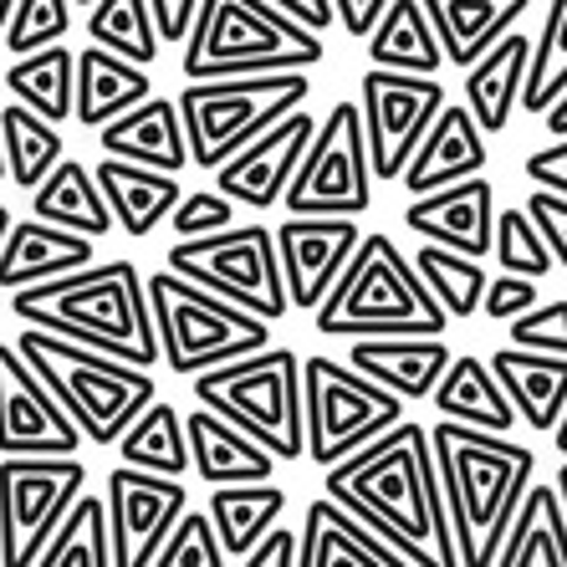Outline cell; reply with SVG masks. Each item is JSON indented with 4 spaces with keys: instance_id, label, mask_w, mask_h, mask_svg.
I'll return each mask as SVG.
<instances>
[{
    "instance_id": "obj_24",
    "label": "cell",
    "mask_w": 567,
    "mask_h": 567,
    "mask_svg": "<svg viewBox=\"0 0 567 567\" xmlns=\"http://www.w3.org/2000/svg\"><path fill=\"white\" fill-rule=\"evenodd\" d=\"M185 440H189V471L205 481V486H230V481H271L277 471V455L251 440L240 424H230L225 414L205 410L185 414Z\"/></svg>"
},
{
    "instance_id": "obj_61",
    "label": "cell",
    "mask_w": 567,
    "mask_h": 567,
    "mask_svg": "<svg viewBox=\"0 0 567 567\" xmlns=\"http://www.w3.org/2000/svg\"><path fill=\"white\" fill-rule=\"evenodd\" d=\"M0 179H6V148H0Z\"/></svg>"
},
{
    "instance_id": "obj_30",
    "label": "cell",
    "mask_w": 567,
    "mask_h": 567,
    "mask_svg": "<svg viewBox=\"0 0 567 567\" xmlns=\"http://www.w3.org/2000/svg\"><path fill=\"white\" fill-rule=\"evenodd\" d=\"M502 567H567V506L557 496V486L537 481L522 491L512 522H506L502 553H496Z\"/></svg>"
},
{
    "instance_id": "obj_38",
    "label": "cell",
    "mask_w": 567,
    "mask_h": 567,
    "mask_svg": "<svg viewBox=\"0 0 567 567\" xmlns=\"http://www.w3.org/2000/svg\"><path fill=\"white\" fill-rule=\"evenodd\" d=\"M113 445H118V461L144 465V471H158V475H185L189 471L185 414L174 410V404H164L158 394L138 410V420H133Z\"/></svg>"
},
{
    "instance_id": "obj_59",
    "label": "cell",
    "mask_w": 567,
    "mask_h": 567,
    "mask_svg": "<svg viewBox=\"0 0 567 567\" xmlns=\"http://www.w3.org/2000/svg\"><path fill=\"white\" fill-rule=\"evenodd\" d=\"M11 6H16V0H0V31H6V16H11Z\"/></svg>"
},
{
    "instance_id": "obj_9",
    "label": "cell",
    "mask_w": 567,
    "mask_h": 567,
    "mask_svg": "<svg viewBox=\"0 0 567 567\" xmlns=\"http://www.w3.org/2000/svg\"><path fill=\"white\" fill-rule=\"evenodd\" d=\"M312 97L302 66L291 72H236V78H189V87L179 103L185 118V138H189V164L205 174H215L225 158L236 154L240 144H251L261 128L302 107Z\"/></svg>"
},
{
    "instance_id": "obj_33",
    "label": "cell",
    "mask_w": 567,
    "mask_h": 567,
    "mask_svg": "<svg viewBox=\"0 0 567 567\" xmlns=\"http://www.w3.org/2000/svg\"><path fill=\"white\" fill-rule=\"evenodd\" d=\"M287 512V491L277 481H230V486H210V527L220 537L225 563H240L266 527H277Z\"/></svg>"
},
{
    "instance_id": "obj_11",
    "label": "cell",
    "mask_w": 567,
    "mask_h": 567,
    "mask_svg": "<svg viewBox=\"0 0 567 567\" xmlns=\"http://www.w3.org/2000/svg\"><path fill=\"white\" fill-rule=\"evenodd\" d=\"M164 261H169V271L220 291V297L240 302L246 312L266 317V322H277V317L291 312L281 261H277V236H271V225H261V220L174 240Z\"/></svg>"
},
{
    "instance_id": "obj_49",
    "label": "cell",
    "mask_w": 567,
    "mask_h": 567,
    "mask_svg": "<svg viewBox=\"0 0 567 567\" xmlns=\"http://www.w3.org/2000/svg\"><path fill=\"white\" fill-rule=\"evenodd\" d=\"M532 302H537V277H516V271H496V281H486V291H481V312L491 322H512Z\"/></svg>"
},
{
    "instance_id": "obj_52",
    "label": "cell",
    "mask_w": 567,
    "mask_h": 567,
    "mask_svg": "<svg viewBox=\"0 0 567 567\" xmlns=\"http://www.w3.org/2000/svg\"><path fill=\"white\" fill-rule=\"evenodd\" d=\"M527 179L542 189H557V195H567V133L563 138H553L547 148H537V154H527Z\"/></svg>"
},
{
    "instance_id": "obj_18",
    "label": "cell",
    "mask_w": 567,
    "mask_h": 567,
    "mask_svg": "<svg viewBox=\"0 0 567 567\" xmlns=\"http://www.w3.org/2000/svg\"><path fill=\"white\" fill-rule=\"evenodd\" d=\"M312 128H317V118L307 107L281 113L271 128H261L251 144H240L236 154L215 169V189H225L236 205H251V210H277L291 185V169H297V158H302L307 138H312Z\"/></svg>"
},
{
    "instance_id": "obj_4",
    "label": "cell",
    "mask_w": 567,
    "mask_h": 567,
    "mask_svg": "<svg viewBox=\"0 0 567 567\" xmlns=\"http://www.w3.org/2000/svg\"><path fill=\"white\" fill-rule=\"evenodd\" d=\"M322 338H394V332H445L450 317L424 287L414 261L394 246V236H363L328 287V297L312 307Z\"/></svg>"
},
{
    "instance_id": "obj_45",
    "label": "cell",
    "mask_w": 567,
    "mask_h": 567,
    "mask_svg": "<svg viewBox=\"0 0 567 567\" xmlns=\"http://www.w3.org/2000/svg\"><path fill=\"white\" fill-rule=\"evenodd\" d=\"M72 0H16L11 16H6V52L21 56V52H37V47H52V41L66 37L72 27Z\"/></svg>"
},
{
    "instance_id": "obj_8",
    "label": "cell",
    "mask_w": 567,
    "mask_h": 567,
    "mask_svg": "<svg viewBox=\"0 0 567 567\" xmlns=\"http://www.w3.org/2000/svg\"><path fill=\"white\" fill-rule=\"evenodd\" d=\"M195 399L205 410L240 424L251 440H261L277 461H302V358L291 348H256L230 363L195 373Z\"/></svg>"
},
{
    "instance_id": "obj_29",
    "label": "cell",
    "mask_w": 567,
    "mask_h": 567,
    "mask_svg": "<svg viewBox=\"0 0 567 567\" xmlns=\"http://www.w3.org/2000/svg\"><path fill=\"white\" fill-rule=\"evenodd\" d=\"M486 363L502 379L516 420L532 424V430H553L567 404V353H537V348L512 343L496 348V358H486Z\"/></svg>"
},
{
    "instance_id": "obj_15",
    "label": "cell",
    "mask_w": 567,
    "mask_h": 567,
    "mask_svg": "<svg viewBox=\"0 0 567 567\" xmlns=\"http://www.w3.org/2000/svg\"><path fill=\"white\" fill-rule=\"evenodd\" d=\"M107 537H113V567H148V553L174 527V516L189 506L179 475H158L144 465L118 461L107 475Z\"/></svg>"
},
{
    "instance_id": "obj_56",
    "label": "cell",
    "mask_w": 567,
    "mask_h": 567,
    "mask_svg": "<svg viewBox=\"0 0 567 567\" xmlns=\"http://www.w3.org/2000/svg\"><path fill=\"white\" fill-rule=\"evenodd\" d=\"M553 445H557V455L567 461V404H563V414H557V424H553Z\"/></svg>"
},
{
    "instance_id": "obj_55",
    "label": "cell",
    "mask_w": 567,
    "mask_h": 567,
    "mask_svg": "<svg viewBox=\"0 0 567 567\" xmlns=\"http://www.w3.org/2000/svg\"><path fill=\"white\" fill-rule=\"evenodd\" d=\"M542 118H547V133H553V138H563V133H567V87H563V97L542 113Z\"/></svg>"
},
{
    "instance_id": "obj_58",
    "label": "cell",
    "mask_w": 567,
    "mask_h": 567,
    "mask_svg": "<svg viewBox=\"0 0 567 567\" xmlns=\"http://www.w3.org/2000/svg\"><path fill=\"white\" fill-rule=\"evenodd\" d=\"M6 230H11V210L0 205V240H6Z\"/></svg>"
},
{
    "instance_id": "obj_44",
    "label": "cell",
    "mask_w": 567,
    "mask_h": 567,
    "mask_svg": "<svg viewBox=\"0 0 567 567\" xmlns=\"http://www.w3.org/2000/svg\"><path fill=\"white\" fill-rule=\"evenodd\" d=\"M148 567H225L220 537L210 527V512H179L174 527L158 537V547L148 553Z\"/></svg>"
},
{
    "instance_id": "obj_7",
    "label": "cell",
    "mask_w": 567,
    "mask_h": 567,
    "mask_svg": "<svg viewBox=\"0 0 567 567\" xmlns=\"http://www.w3.org/2000/svg\"><path fill=\"white\" fill-rule=\"evenodd\" d=\"M144 291L158 332V363H169V373H179V379H195L215 363H230V358L271 343L266 317L246 312L240 302L179 277L169 266L144 277Z\"/></svg>"
},
{
    "instance_id": "obj_57",
    "label": "cell",
    "mask_w": 567,
    "mask_h": 567,
    "mask_svg": "<svg viewBox=\"0 0 567 567\" xmlns=\"http://www.w3.org/2000/svg\"><path fill=\"white\" fill-rule=\"evenodd\" d=\"M553 486H557V496H563V506H567V465H557V481H553Z\"/></svg>"
},
{
    "instance_id": "obj_23",
    "label": "cell",
    "mask_w": 567,
    "mask_h": 567,
    "mask_svg": "<svg viewBox=\"0 0 567 567\" xmlns=\"http://www.w3.org/2000/svg\"><path fill=\"white\" fill-rule=\"evenodd\" d=\"M87 261H97L93 236L41 220V215H31V220H11L6 240H0V291L37 287V281L62 277V271H78V266H87Z\"/></svg>"
},
{
    "instance_id": "obj_31",
    "label": "cell",
    "mask_w": 567,
    "mask_h": 567,
    "mask_svg": "<svg viewBox=\"0 0 567 567\" xmlns=\"http://www.w3.org/2000/svg\"><path fill=\"white\" fill-rule=\"evenodd\" d=\"M430 399H435L440 420H461V424H475V430H516V410L512 399H506L502 379L491 373L486 358L475 353H461L450 358L445 373L435 379V389H430Z\"/></svg>"
},
{
    "instance_id": "obj_47",
    "label": "cell",
    "mask_w": 567,
    "mask_h": 567,
    "mask_svg": "<svg viewBox=\"0 0 567 567\" xmlns=\"http://www.w3.org/2000/svg\"><path fill=\"white\" fill-rule=\"evenodd\" d=\"M512 343L516 348H537V353H567V302H532L527 312H516L512 322Z\"/></svg>"
},
{
    "instance_id": "obj_14",
    "label": "cell",
    "mask_w": 567,
    "mask_h": 567,
    "mask_svg": "<svg viewBox=\"0 0 567 567\" xmlns=\"http://www.w3.org/2000/svg\"><path fill=\"white\" fill-rule=\"evenodd\" d=\"M445 87L430 72H394V66H369L358 82V113H363V138H369L373 179H399L410 164L414 144L445 107Z\"/></svg>"
},
{
    "instance_id": "obj_48",
    "label": "cell",
    "mask_w": 567,
    "mask_h": 567,
    "mask_svg": "<svg viewBox=\"0 0 567 567\" xmlns=\"http://www.w3.org/2000/svg\"><path fill=\"white\" fill-rule=\"evenodd\" d=\"M522 210L537 220L542 240H547V251H553V266H563L567 271V195H557V189H532L527 205Z\"/></svg>"
},
{
    "instance_id": "obj_27",
    "label": "cell",
    "mask_w": 567,
    "mask_h": 567,
    "mask_svg": "<svg viewBox=\"0 0 567 567\" xmlns=\"http://www.w3.org/2000/svg\"><path fill=\"white\" fill-rule=\"evenodd\" d=\"M97 189L107 199V215L118 230L128 236H148L158 220H169V210L179 205V174H164V169H148V164H133V158H113L103 154L93 169Z\"/></svg>"
},
{
    "instance_id": "obj_35",
    "label": "cell",
    "mask_w": 567,
    "mask_h": 567,
    "mask_svg": "<svg viewBox=\"0 0 567 567\" xmlns=\"http://www.w3.org/2000/svg\"><path fill=\"white\" fill-rule=\"evenodd\" d=\"M369 66H394V72H430L435 78L445 66L440 37L430 27L420 0H389V11L379 16V27L369 31Z\"/></svg>"
},
{
    "instance_id": "obj_32",
    "label": "cell",
    "mask_w": 567,
    "mask_h": 567,
    "mask_svg": "<svg viewBox=\"0 0 567 567\" xmlns=\"http://www.w3.org/2000/svg\"><path fill=\"white\" fill-rule=\"evenodd\" d=\"M420 6L450 66H471L491 41L516 27V16L532 11V0H420Z\"/></svg>"
},
{
    "instance_id": "obj_42",
    "label": "cell",
    "mask_w": 567,
    "mask_h": 567,
    "mask_svg": "<svg viewBox=\"0 0 567 567\" xmlns=\"http://www.w3.org/2000/svg\"><path fill=\"white\" fill-rule=\"evenodd\" d=\"M87 37L138 66H148L164 47L154 31V16H148V0H93L87 6Z\"/></svg>"
},
{
    "instance_id": "obj_16",
    "label": "cell",
    "mask_w": 567,
    "mask_h": 567,
    "mask_svg": "<svg viewBox=\"0 0 567 567\" xmlns=\"http://www.w3.org/2000/svg\"><path fill=\"white\" fill-rule=\"evenodd\" d=\"M82 430L21 348L0 343V455H78Z\"/></svg>"
},
{
    "instance_id": "obj_54",
    "label": "cell",
    "mask_w": 567,
    "mask_h": 567,
    "mask_svg": "<svg viewBox=\"0 0 567 567\" xmlns=\"http://www.w3.org/2000/svg\"><path fill=\"white\" fill-rule=\"evenodd\" d=\"M277 11H287L291 21H302V27L312 31H328L338 16H332V0H271Z\"/></svg>"
},
{
    "instance_id": "obj_2",
    "label": "cell",
    "mask_w": 567,
    "mask_h": 567,
    "mask_svg": "<svg viewBox=\"0 0 567 567\" xmlns=\"http://www.w3.org/2000/svg\"><path fill=\"white\" fill-rule=\"evenodd\" d=\"M430 455H435L440 496H445L450 532H455V563L496 567L506 522L537 475V455L506 440L502 430H475L461 420L430 430Z\"/></svg>"
},
{
    "instance_id": "obj_39",
    "label": "cell",
    "mask_w": 567,
    "mask_h": 567,
    "mask_svg": "<svg viewBox=\"0 0 567 567\" xmlns=\"http://www.w3.org/2000/svg\"><path fill=\"white\" fill-rule=\"evenodd\" d=\"M0 148H6V174H11L21 189H37L41 179H47V169L66 154L56 123L41 118L37 107H27V103L0 107Z\"/></svg>"
},
{
    "instance_id": "obj_5",
    "label": "cell",
    "mask_w": 567,
    "mask_h": 567,
    "mask_svg": "<svg viewBox=\"0 0 567 567\" xmlns=\"http://www.w3.org/2000/svg\"><path fill=\"white\" fill-rule=\"evenodd\" d=\"M16 348L41 373V383L56 394V404L72 414L82 440H93V445H113L138 420V410L158 394V383L148 369H138L128 358L103 353V348H87L78 338H62V332L21 322Z\"/></svg>"
},
{
    "instance_id": "obj_22",
    "label": "cell",
    "mask_w": 567,
    "mask_h": 567,
    "mask_svg": "<svg viewBox=\"0 0 567 567\" xmlns=\"http://www.w3.org/2000/svg\"><path fill=\"white\" fill-rule=\"evenodd\" d=\"M97 144L113 158H133V164H148V169L164 174H185L189 169V138H185V118H179V103L174 97H154L133 103L128 113L107 118L97 128Z\"/></svg>"
},
{
    "instance_id": "obj_3",
    "label": "cell",
    "mask_w": 567,
    "mask_h": 567,
    "mask_svg": "<svg viewBox=\"0 0 567 567\" xmlns=\"http://www.w3.org/2000/svg\"><path fill=\"white\" fill-rule=\"evenodd\" d=\"M11 312L31 328L78 338L87 348L128 358L138 369L158 363L154 312H148V291L133 261H87L37 287H16Z\"/></svg>"
},
{
    "instance_id": "obj_53",
    "label": "cell",
    "mask_w": 567,
    "mask_h": 567,
    "mask_svg": "<svg viewBox=\"0 0 567 567\" xmlns=\"http://www.w3.org/2000/svg\"><path fill=\"white\" fill-rule=\"evenodd\" d=\"M389 11V0H332V16H338V27L348 31V37H369L373 27H379V16Z\"/></svg>"
},
{
    "instance_id": "obj_6",
    "label": "cell",
    "mask_w": 567,
    "mask_h": 567,
    "mask_svg": "<svg viewBox=\"0 0 567 567\" xmlns=\"http://www.w3.org/2000/svg\"><path fill=\"white\" fill-rule=\"evenodd\" d=\"M185 47V78H236V72H291L328 56L322 31L291 21L271 0H199Z\"/></svg>"
},
{
    "instance_id": "obj_1",
    "label": "cell",
    "mask_w": 567,
    "mask_h": 567,
    "mask_svg": "<svg viewBox=\"0 0 567 567\" xmlns=\"http://www.w3.org/2000/svg\"><path fill=\"white\" fill-rule=\"evenodd\" d=\"M322 486L410 567H461L424 424L394 420L353 455L322 465Z\"/></svg>"
},
{
    "instance_id": "obj_43",
    "label": "cell",
    "mask_w": 567,
    "mask_h": 567,
    "mask_svg": "<svg viewBox=\"0 0 567 567\" xmlns=\"http://www.w3.org/2000/svg\"><path fill=\"white\" fill-rule=\"evenodd\" d=\"M491 256L496 271H516V277H547L553 271V251L542 240L537 220L527 210H496V236H491Z\"/></svg>"
},
{
    "instance_id": "obj_60",
    "label": "cell",
    "mask_w": 567,
    "mask_h": 567,
    "mask_svg": "<svg viewBox=\"0 0 567 567\" xmlns=\"http://www.w3.org/2000/svg\"><path fill=\"white\" fill-rule=\"evenodd\" d=\"M72 6H78V11H87V6H93V0H72Z\"/></svg>"
},
{
    "instance_id": "obj_25",
    "label": "cell",
    "mask_w": 567,
    "mask_h": 567,
    "mask_svg": "<svg viewBox=\"0 0 567 567\" xmlns=\"http://www.w3.org/2000/svg\"><path fill=\"white\" fill-rule=\"evenodd\" d=\"M527 62H532V37L506 31V37L491 41L471 66H461L465 72V87H461L465 107H471L475 128L486 133V138L506 133V123H512L516 97H522V82H527Z\"/></svg>"
},
{
    "instance_id": "obj_36",
    "label": "cell",
    "mask_w": 567,
    "mask_h": 567,
    "mask_svg": "<svg viewBox=\"0 0 567 567\" xmlns=\"http://www.w3.org/2000/svg\"><path fill=\"white\" fill-rule=\"evenodd\" d=\"M72 82H78V52H66L62 41L21 52L6 66V93L16 103L37 107L41 118H52L56 128L72 118Z\"/></svg>"
},
{
    "instance_id": "obj_26",
    "label": "cell",
    "mask_w": 567,
    "mask_h": 567,
    "mask_svg": "<svg viewBox=\"0 0 567 567\" xmlns=\"http://www.w3.org/2000/svg\"><path fill=\"white\" fill-rule=\"evenodd\" d=\"M297 542H302L297 567H410L379 532H369L353 512H343V506L332 502V496L307 506Z\"/></svg>"
},
{
    "instance_id": "obj_10",
    "label": "cell",
    "mask_w": 567,
    "mask_h": 567,
    "mask_svg": "<svg viewBox=\"0 0 567 567\" xmlns=\"http://www.w3.org/2000/svg\"><path fill=\"white\" fill-rule=\"evenodd\" d=\"M394 420H404V399L394 389H383L338 358H302V455L312 465L343 461Z\"/></svg>"
},
{
    "instance_id": "obj_51",
    "label": "cell",
    "mask_w": 567,
    "mask_h": 567,
    "mask_svg": "<svg viewBox=\"0 0 567 567\" xmlns=\"http://www.w3.org/2000/svg\"><path fill=\"white\" fill-rule=\"evenodd\" d=\"M195 11H199V0H148V16H154V31L164 47H179L189 37Z\"/></svg>"
},
{
    "instance_id": "obj_13",
    "label": "cell",
    "mask_w": 567,
    "mask_h": 567,
    "mask_svg": "<svg viewBox=\"0 0 567 567\" xmlns=\"http://www.w3.org/2000/svg\"><path fill=\"white\" fill-rule=\"evenodd\" d=\"M87 486L78 455H0V553L16 567H37L41 542Z\"/></svg>"
},
{
    "instance_id": "obj_21",
    "label": "cell",
    "mask_w": 567,
    "mask_h": 567,
    "mask_svg": "<svg viewBox=\"0 0 567 567\" xmlns=\"http://www.w3.org/2000/svg\"><path fill=\"white\" fill-rule=\"evenodd\" d=\"M348 363L358 373H369L373 383L394 389L404 404L414 399H430L435 379L445 373L450 353L445 332H394V338H348Z\"/></svg>"
},
{
    "instance_id": "obj_19",
    "label": "cell",
    "mask_w": 567,
    "mask_h": 567,
    "mask_svg": "<svg viewBox=\"0 0 567 567\" xmlns=\"http://www.w3.org/2000/svg\"><path fill=\"white\" fill-rule=\"evenodd\" d=\"M404 225L420 240H440L450 251H465L475 261L491 256V236H496V189L481 174H465L455 185L410 195L404 205Z\"/></svg>"
},
{
    "instance_id": "obj_40",
    "label": "cell",
    "mask_w": 567,
    "mask_h": 567,
    "mask_svg": "<svg viewBox=\"0 0 567 567\" xmlns=\"http://www.w3.org/2000/svg\"><path fill=\"white\" fill-rule=\"evenodd\" d=\"M414 271L424 277V287L435 291V302L445 307L450 322H465V317L481 312V291H486V266L465 251H450L440 240H424L420 251L410 256Z\"/></svg>"
},
{
    "instance_id": "obj_62",
    "label": "cell",
    "mask_w": 567,
    "mask_h": 567,
    "mask_svg": "<svg viewBox=\"0 0 567 567\" xmlns=\"http://www.w3.org/2000/svg\"><path fill=\"white\" fill-rule=\"evenodd\" d=\"M0 563H6V553H0Z\"/></svg>"
},
{
    "instance_id": "obj_50",
    "label": "cell",
    "mask_w": 567,
    "mask_h": 567,
    "mask_svg": "<svg viewBox=\"0 0 567 567\" xmlns=\"http://www.w3.org/2000/svg\"><path fill=\"white\" fill-rule=\"evenodd\" d=\"M297 557H302V542H297V532H291L287 522H277V527H266V537L256 542V547L240 557V563H246V567H297Z\"/></svg>"
},
{
    "instance_id": "obj_34",
    "label": "cell",
    "mask_w": 567,
    "mask_h": 567,
    "mask_svg": "<svg viewBox=\"0 0 567 567\" xmlns=\"http://www.w3.org/2000/svg\"><path fill=\"white\" fill-rule=\"evenodd\" d=\"M31 215H41V220H52V225H66V230H82V236H93V240H103L107 230H113V215H107V199H103V189H97L93 169L66 154L56 158L52 169H47V179L31 189Z\"/></svg>"
},
{
    "instance_id": "obj_17",
    "label": "cell",
    "mask_w": 567,
    "mask_h": 567,
    "mask_svg": "<svg viewBox=\"0 0 567 567\" xmlns=\"http://www.w3.org/2000/svg\"><path fill=\"white\" fill-rule=\"evenodd\" d=\"M271 236H277L287 302L312 312L338 281V271L348 266L363 230H358V215H287Z\"/></svg>"
},
{
    "instance_id": "obj_20",
    "label": "cell",
    "mask_w": 567,
    "mask_h": 567,
    "mask_svg": "<svg viewBox=\"0 0 567 567\" xmlns=\"http://www.w3.org/2000/svg\"><path fill=\"white\" fill-rule=\"evenodd\" d=\"M486 133L475 128L471 107L465 103H450L435 113V123L424 128V138L414 144L410 164L399 169L394 185H404L410 195H424V189H440V185H455L465 174H481L486 169Z\"/></svg>"
},
{
    "instance_id": "obj_37",
    "label": "cell",
    "mask_w": 567,
    "mask_h": 567,
    "mask_svg": "<svg viewBox=\"0 0 567 567\" xmlns=\"http://www.w3.org/2000/svg\"><path fill=\"white\" fill-rule=\"evenodd\" d=\"M37 567H113V537H107V502L82 486L78 502L41 542Z\"/></svg>"
},
{
    "instance_id": "obj_28",
    "label": "cell",
    "mask_w": 567,
    "mask_h": 567,
    "mask_svg": "<svg viewBox=\"0 0 567 567\" xmlns=\"http://www.w3.org/2000/svg\"><path fill=\"white\" fill-rule=\"evenodd\" d=\"M154 93V82H148V66L128 62V56L107 52V47H87L78 52V82H72V118L82 128H103L107 118H118L128 113L133 103H144Z\"/></svg>"
},
{
    "instance_id": "obj_41",
    "label": "cell",
    "mask_w": 567,
    "mask_h": 567,
    "mask_svg": "<svg viewBox=\"0 0 567 567\" xmlns=\"http://www.w3.org/2000/svg\"><path fill=\"white\" fill-rule=\"evenodd\" d=\"M563 87H567V0H547L542 37H537V47H532L527 82H522L516 107H527L532 118H537V113H547V107L563 97Z\"/></svg>"
},
{
    "instance_id": "obj_12",
    "label": "cell",
    "mask_w": 567,
    "mask_h": 567,
    "mask_svg": "<svg viewBox=\"0 0 567 567\" xmlns=\"http://www.w3.org/2000/svg\"><path fill=\"white\" fill-rule=\"evenodd\" d=\"M281 205H287V215H369L373 210L369 138H363V113H358L353 97L332 103V113L312 128Z\"/></svg>"
},
{
    "instance_id": "obj_46",
    "label": "cell",
    "mask_w": 567,
    "mask_h": 567,
    "mask_svg": "<svg viewBox=\"0 0 567 567\" xmlns=\"http://www.w3.org/2000/svg\"><path fill=\"white\" fill-rule=\"evenodd\" d=\"M236 225V199L225 189H195V195H179V205L169 210V230L179 240L189 236H210V230H225Z\"/></svg>"
}]
</instances>
